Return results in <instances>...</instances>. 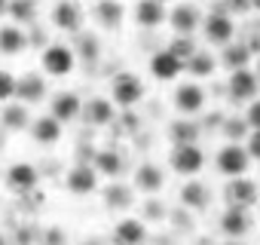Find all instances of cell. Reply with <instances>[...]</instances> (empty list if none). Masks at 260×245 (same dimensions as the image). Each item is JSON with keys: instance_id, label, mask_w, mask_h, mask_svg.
I'll return each mask as SVG.
<instances>
[{"instance_id": "obj_8", "label": "cell", "mask_w": 260, "mask_h": 245, "mask_svg": "<svg viewBox=\"0 0 260 245\" xmlns=\"http://www.w3.org/2000/svg\"><path fill=\"white\" fill-rule=\"evenodd\" d=\"M223 196H226V202H230V205L251 208V205H257L260 190H257V184H254L248 175H239V178H230V184H226Z\"/></svg>"}, {"instance_id": "obj_23", "label": "cell", "mask_w": 260, "mask_h": 245, "mask_svg": "<svg viewBox=\"0 0 260 245\" xmlns=\"http://www.w3.org/2000/svg\"><path fill=\"white\" fill-rule=\"evenodd\" d=\"M162 184H166V175H162L159 166H153V163L138 166V172H135V187H138L141 193H159Z\"/></svg>"}, {"instance_id": "obj_29", "label": "cell", "mask_w": 260, "mask_h": 245, "mask_svg": "<svg viewBox=\"0 0 260 245\" xmlns=\"http://www.w3.org/2000/svg\"><path fill=\"white\" fill-rule=\"evenodd\" d=\"M251 62V46L248 43H226L223 46V65L230 71H239V68H248Z\"/></svg>"}, {"instance_id": "obj_9", "label": "cell", "mask_w": 260, "mask_h": 245, "mask_svg": "<svg viewBox=\"0 0 260 245\" xmlns=\"http://www.w3.org/2000/svg\"><path fill=\"white\" fill-rule=\"evenodd\" d=\"M68 190L74 193V196H89V193H95L98 190V172H95V166L92 163H77L71 172H68Z\"/></svg>"}, {"instance_id": "obj_30", "label": "cell", "mask_w": 260, "mask_h": 245, "mask_svg": "<svg viewBox=\"0 0 260 245\" xmlns=\"http://www.w3.org/2000/svg\"><path fill=\"white\" fill-rule=\"evenodd\" d=\"M16 22L31 25L37 19V0H10V10H7Z\"/></svg>"}, {"instance_id": "obj_12", "label": "cell", "mask_w": 260, "mask_h": 245, "mask_svg": "<svg viewBox=\"0 0 260 245\" xmlns=\"http://www.w3.org/2000/svg\"><path fill=\"white\" fill-rule=\"evenodd\" d=\"M169 25L175 28V34H190L193 37L202 25V13H199L196 4H178L169 16Z\"/></svg>"}, {"instance_id": "obj_7", "label": "cell", "mask_w": 260, "mask_h": 245, "mask_svg": "<svg viewBox=\"0 0 260 245\" xmlns=\"http://www.w3.org/2000/svg\"><path fill=\"white\" fill-rule=\"evenodd\" d=\"M40 184V172L31 166V163H13L7 169V187L19 196H28L31 190H37Z\"/></svg>"}, {"instance_id": "obj_22", "label": "cell", "mask_w": 260, "mask_h": 245, "mask_svg": "<svg viewBox=\"0 0 260 245\" xmlns=\"http://www.w3.org/2000/svg\"><path fill=\"white\" fill-rule=\"evenodd\" d=\"M181 205H187V208H193V211H202V208H208L211 205V193H208V187L202 184V181H187L184 187H181Z\"/></svg>"}, {"instance_id": "obj_27", "label": "cell", "mask_w": 260, "mask_h": 245, "mask_svg": "<svg viewBox=\"0 0 260 245\" xmlns=\"http://www.w3.org/2000/svg\"><path fill=\"white\" fill-rule=\"evenodd\" d=\"M92 166H95V172H101V175H107V178L122 175V157H119L116 150H98V154L92 157Z\"/></svg>"}, {"instance_id": "obj_38", "label": "cell", "mask_w": 260, "mask_h": 245, "mask_svg": "<svg viewBox=\"0 0 260 245\" xmlns=\"http://www.w3.org/2000/svg\"><path fill=\"white\" fill-rule=\"evenodd\" d=\"M230 7H233L236 13H248V10H251V0H230Z\"/></svg>"}, {"instance_id": "obj_43", "label": "cell", "mask_w": 260, "mask_h": 245, "mask_svg": "<svg viewBox=\"0 0 260 245\" xmlns=\"http://www.w3.org/2000/svg\"><path fill=\"white\" fill-rule=\"evenodd\" d=\"M0 245H10V239H7V236H4V233H0Z\"/></svg>"}, {"instance_id": "obj_28", "label": "cell", "mask_w": 260, "mask_h": 245, "mask_svg": "<svg viewBox=\"0 0 260 245\" xmlns=\"http://www.w3.org/2000/svg\"><path fill=\"white\" fill-rule=\"evenodd\" d=\"M169 138H172V144H193L199 138V126L193 119H175L169 126Z\"/></svg>"}, {"instance_id": "obj_20", "label": "cell", "mask_w": 260, "mask_h": 245, "mask_svg": "<svg viewBox=\"0 0 260 245\" xmlns=\"http://www.w3.org/2000/svg\"><path fill=\"white\" fill-rule=\"evenodd\" d=\"M80 116L89 122V126H110V122H113V101H107V98H92L89 104H83Z\"/></svg>"}, {"instance_id": "obj_2", "label": "cell", "mask_w": 260, "mask_h": 245, "mask_svg": "<svg viewBox=\"0 0 260 245\" xmlns=\"http://www.w3.org/2000/svg\"><path fill=\"white\" fill-rule=\"evenodd\" d=\"M40 65H43V71H46L49 77H68V74H74V68H77V55H74L71 46L52 43V46L43 49Z\"/></svg>"}, {"instance_id": "obj_17", "label": "cell", "mask_w": 260, "mask_h": 245, "mask_svg": "<svg viewBox=\"0 0 260 245\" xmlns=\"http://www.w3.org/2000/svg\"><path fill=\"white\" fill-rule=\"evenodd\" d=\"M92 13H95V22L101 28H107V31H116L122 25V19H125V10H122L119 0H98Z\"/></svg>"}, {"instance_id": "obj_4", "label": "cell", "mask_w": 260, "mask_h": 245, "mask_svg": "<svg viewBox=\"0 0 260 245\" xmlns=\"http://www.w3.org/2000/svg\"><path fill=\"white\" fill-rule=\"evenodd\" d=\"M202 166H205V154H202V147L196 141L193 144H175V150H172V169L178 175L196 178L202 172Z\"/></svg>"}, {"instance_id": "obj_11", "label": "cell", "mask_w": 260, "mask_h": 245, "mask_svg": "<svg viewBox=\"0 0 260 245\" xmlns=\"http://www.w3.org/2000/svg\"><path fill=\"white\" fill-rule=\"evenodd\" d=\"M52 22H55V28L71 31V34L83 31V7L77 0H58L52 10Z\"/></svg>"}, {"instance_id": "obj_31", "label": "cell", "mask_w": 260, "mask_h": 245, "mask_svg": "<svg viewBox=\"0 0 260 245\" xmlns=\"http://www.w3.org/2000/svg\"><path fill=\"white\" fill-rule=\"evenodd\" d=\"M169 52L175 55V58H181V62H187L193 52H196V40L190 37V34H178L172 43H169Z\"/></svg>"}, {"instance_id": "obj_26", "label": "cell", "mask_w": 260, "mask_h": 245, "mask_svg": "<svg viewBox=\"0 0 260 245\" xmlns=\"http://www.w3.org/2000/svg\"><path fill=\"white\" fill-rule=\"evenodd\" d=\"M184 71H187V74H193L196 80L211 77V74H214V55H211V52H205V49H196V52L184 62Z\"/></svg>"}, {"instance_id": "obj_18", "label": "cell", "mask_w": 260, "mask_h": 245, "mask_svg": "<svg viewBox=\"0 0 260 245\" xmlns=\"http://www.w3.org/2000/svg\"><path fill=\"white\" fill-rule=\"evenodd\" d=\"M80 110H83V101L77 92H58L52 98V116L58 122H74L80 116Z\"/></svg>"}, {"instance_id": "obj_35", "label": "cell", "mask_w": 260, "mask_h": 245, "mask_svg": "<svg viewBox=\"0 0 260 245\" xmlns=\"http://www.w3.org/2000/svg\"><path fill=\"white\" fill-rule=\"evenodd\" d=\"M223 132H226L233 141H236V138H245V135H248V122H242V119H236V116H233V119H223Z\"/></svg>"}, {"instance_id": "obj_36", "label": "cell", "mask_w": 260, "mask_h": 245, "mask_svg": "<svg viewBox=\"0 0 260 245\" xmlns=\"http://www.w3.org/2000/svg\"><path fill=\"white\" fill-rule=\"evenodd\" d=\"M245 122H248V129H260V98L248 101V113H245Z\"/></svg>"}, {"instance_id": "obj_42", "label": "cell", "mask_w": 260, "mask_h": 245, "mask_svg": "<svg viewBox=\"0 0 260 245\" xmlns=\"http://www.w3.org/2000/svg\"><path fill=\"white\" fill-rule=\"evenodd\" d=\"M220 245H242L239 239H230V242H220Z\"/></svg>"}, {"instance_id": "obj_45", "label": "cell", "mask_w": 260, "mask_h": 245, "mask_svg": "<svg viewBox=\"0 0 260 245\" xmlns=\"http://www.w3.org/2000/svg\"><path fill=\"white\" fill-rule=\"evenodd\" d=\"M159 4H166V0H159Z\"/></svg>"}, {"instance_id": "obj_13", "label": "cell", "mask_w": 260, "mask_h": 245, "mask_svg": "<svg viewBox=\"0 0 260 245\" xmlns=\"http://www.w3.org/2000/svg\"><path fill=\"white\" fill-rule=\"evenodd\" d=\"M110 239H113V245H144L147 242V227L138 218H122L113 227Z\"/></svg>"}, {"instance_id": "obj_3", "label": "cell", "mask_w": 260, "mask_h": 245, "mask_svg": "<svg viewBox=\"0 0 260 245\" xmlns=\"http://www.w3.org/2000/svg\"><path fill=\"white\" fill-rule=\"evenodd\" d=\"M202 34H205V40L211 43V46H226V43H233V37H236V25H233V19L226 16V13H208V16H202Z\"/></svg>"}, {"instance_id": "obj_19", "label": "cell", "mask_w": 260, "mask_h": 245, "mask_svg": "<svg viewBox=\"0 0 260 245\" xmlns=\"http://www.w3.org/2000/svg\"><path fill=\"white\" fill-rule=\"evenodd\" d=\"M31 135L37 144H58L61 141V122L49 113V116H40V119H31Z\"/></svg>"}, {"instance_id": "obj_34", "label": "cell", "mask_w": 260, "mask_h": 245, "mask_svg": "<svg viewBox=\"0 0 260 245\" xmlns=\"http://www.w3.org/2000/svg\"><path fill=\"white\" fill-rule=\"evenodd\" d=\"M80 34V31H77ZM83 55V58H95L98 55V37H92V34H80V49H74V55Z\"/></svg>"}, {"instance_id": "obj_15", "label": "cell", "mask_w": 260, "mask_h": 245, "mask_svg": "<svg viewBox=\"0 0 260 245\" xmlns=\"http://www.w3.org/2000/svg\"><path fill=\"white\" fill-rule=\"evenodd\" d=\"M16 98L22 104H37L46 98V80L40 74H22L16 80Z\"/></svg>"}, {"instance_id": "obj_41", "label": "cell", "mask_w": 260, "mask_h": 245, "mask_svg": "<svg viewBox=\"0 0 260 245\" xmlns=\"http://www.w3.org/2000/svg\"><path fill=\"white\" fill-rule=\"evenodd\" d=\"M251 10H257V13H260V0H251Z\"/></svg>"}, {"instance_id": "obj_14", "label": "cell", "mask_w": 260, "mask_h": 245, "mask_svg": "<svg viewBox=\"0 0 260 245\" xmlns=\"http://www.w3.org/2000/svg\"><path fill=\"white\" fill-rule=\"evenodd\" d=\"M220 230H223V236H230V239L248 236V233H251V215H248V208L230 205V208L223 211V218H220Z\"/></svg>"}, {"instance_id": "obj_32", "label": "cell", "mask_w": 260, "mask_h": 245, "mask_svg": "<svg viewBox=\"0 0 260 245\" xmlns=\"http://www.w3.org/2000/svg\"><path fill=\"white\" fill-rule=\"evenodd\" d=\"M107 208H119V205H128L132 202V190L128 187H122V184H113V187H107Z\"/></svg>"}, {"instance_id": "obj_39", "label": "cell", "mask_w": 260, "mask_h": 245, "mask_svg": "<svg viewBox=\"0 0 260 245\" xmlns=\"http://www.w3.org/2000/svg\"><path fill=\"white\" fill-rule=\"evenodd\" d=\"M46 245H64V236H61L58 230H49V236H46Z\"/></svg>"}, {"instance_id": "obj_25", "label": "cell", "mask_w": 260, "mask_h": 245, "mask_svg": "<svg viewBox=\"0 0 260 245\" xmlns=\"http://www.w3.org/2000/svg\"><path fill=\"white\" fill-rule=\"evenodd\" d=\"M0 119H4V129H10V132H22V129L31 126V113H28V107L22 101L7 104L4 113H0Z\"/></svg>"}, {"instance_id": "obj_24", "label": "cell", "mask_w": 260, "mask_h": 245, "mask_svg": "<svg viewBox=\"0 0 260 245\" xmlns=\"http://www.w3.org/2000/svg\"><path fill=\"white\" fill-rule=\"evenodd\" d=\"M28 49V34L19 25H4L0 28V52L4 55H19Z\"/></svg>"}, {"instance_id": "obj_33", "label": "cell", "mask_w": 260, "mask_h": 245, "mask_svg": "<svg viewBox=\"0 0 260 245\" xmlns=\"http://www.w3.org/2000/svg\"><path fill=\"white\" fill-rule=\"evenodd\" d=\"M10 98H16V77L10 71H0V104H7Z\"/></svg>"}, {"instance_id": "obj_40", "label": "cell", "mask_w": 260, "mask_h": 245, "mask_svg": "<svg viewBox=\"0 0 260 245\" xmlns=\"http://www.w3.org/2000/svg\"><path fill=\"white\" fill-rule=\"evenodd\" d=\"M7 10H10V0H0V16H7Z\"/></svg>"}, {"instance_id": "obj_1", "label": "cell", "mask_w": 260, "mask_h": 245, "mask_svg": "<svg viewBox=\"0 0 260 245\" xmlns=\"http://www.w3.org/2000/svg\"><path fill=\"white\" fill-rule=\"evenodd\" d=\"M110 98H113V104H119L122 110H132V107L144 98V83L138 80V74L122 71V74L113 80V86H110Z\"/></svg>"}, {"instance_id": "obj_16", "label": "cell", "mask_w": 260, "mask_h": 245, "mask_svg": "<svg viewBox=\"0 0 260 245\" xmlns=\"http://www.w3.org/2000/svg\"><path fill=\"white\" fill-rule=\"evenodd\" d=\"M150 74H153L156 80H162V83L178 80V77L184 74V62H181V58H175L169 49H162V52H156V55L150 58Z\"/></svg>"}, {"instance_id": "obj_5", "label": "cell", "mask_w": 260, "mask_h": 245, "mask_svg": "<svg viewBox=\"0 0 260 245\" xmlns=\"http://www.w3.org/2000/svg\"><path fill=\"white\" fill-rule=\"evenodd\" d=\"M226 89H230V98H233L236 104H248V101L257 98V92H260V80H257V74H254L251 68H239V71L230 74Z\"/></svg>"}, {"instance_id": "obj_44", "label": "cell", "mask_w": 260, "mask_h": 245, "mask_svg": "<svg viewBox=\"0 0 260 245\" xmlns=\"http://www.w3.org/2000/svg\"><path fill=\"white\" fill-rule=\"evenodd\" d=\"M254 74H257V80H260V58H257V71H254Z\"/></svg>"}, {"instance_id": "obj_21", "label": "cell", "mask_w": 260, "mask_h": 245, "mask_svg": "<svg viewBox=\"0 0 260 245\" xmlns=\"http://www.w3.org/2000/svg\"><path fill=\"white\" fill-rule=\"evenodd\" d=\"M135 22L141 28H159L166 22V4H159V0H138Z\"/></svg>"}, {"instance_id": "obj_6", "label": "cell", "mask_w": 260, "mask_h": 245, "mask_svg": "<svg viewBox=\"0 0 260 245\" xmlns=\"http://www.w3.org/2000/svg\"><path fill=\"white\" fill-rule=\"evenodd\" d=\"M248 166H251V157H248V150H245L242 144L230 141L226 147H220V154H217V172H220V175L239 178V175L248 172Z\"/></svg>"}, {"instance_id": "obj_10", "label": "cell", "mask_w": 260, "mask_h": 245, "mask_svg": "<svg viewBox=\"0 0 260 245\" xmlns=\"http://www.w3.org/2000/svg\"><path fill=\"white\" fill-rule=\"evenodd\" d=\"M175 107H178V113H184V116L202 113V107H205V89H202L199 83H184V86H178V92H175Z\"/></svg>"}, {"instance_id": "obj_37", "label": "cell", "mask_w": 260, "mask_h": 245, "mask_svg": "<svg viewBox=\"0 0 260 245\" xmlns=\"http://www.w3.org/2000/svg\"><path fill=\"white\" fill-rule=\"evenodd\" d=\"M245 150H248L251 160L260 163V129H251V135H248V141H245Z\"/></svg>"}]
</instances>
